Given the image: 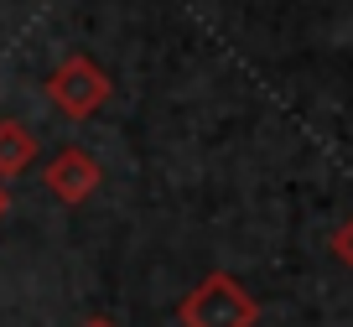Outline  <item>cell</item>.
Masks as SVG:
<instances>
[{"mask_svg":"<svg viewBox=\"0 0 353 327\" xmlns=\"http://www.w3.org/2000/svg\"><path fill=\"white\" fill-rule=\"evenodd\" d=\"M42 88H47V104H52L57 115H68V120H88V115H99V109L114 99L110 73H104V68L94 63L88 52L63 57V63L47 73Z\"/></svg>","mask_w":353,"mask_h":327,"instance_id":"7a4b0ae2","label":"cell"},{"mask_svg":"<svg viewBox=\"0 0 353 327\" xmlns=\"http://www.w3.org/2000/svg\"><path fill=\"white\" fill-rule=\"evenodd\" d=\"M42 182H47V192H52L63 208H83L88 197L99 192L104 166H99V156L83 151V146H63V151L42 166Z\"/></svg>","mask_w":353,"mask_h":327,"instance_id":"3957f363","label":"cell"},{"mask_svg":"<svg viewBox=\"0 0 353 327\" xmlns=\"http://www.w3.org/2000/svg\"><path fill=\"white\" fill-rule=\"evenodd\" d=\"M327 250H332V260H338V265H348V270H353V213L327 234Z\"/></svg>","mask_w":353,"mask_h":327,"instance_id":"5b68a950","label":"cell"},{"mask_svg":"<svg viewBox=\"0 0 353 327\" xmlns=\"http://www.w3.org/2000/svg\"><path fill=\"white\" fill-rule=\"evenodd\" d=\"M83 327H120V322H110V317H88Z\"/></svg>","mask_w":353,"mask_h":327,"instance_id":"52a82bcc","label":"cell"},{"mask_svg":"<svg viewBox=\"0 0 353 327\" xmlns=\"http://www.w3.org/2000/svg\"><path fill=\"white\" fill-rule=\"evenodd\" d=\"M32 161H37V135L21 120H0V182L21 177Z\"/></svg>","mask_w":353,"mask_h":327,"instance_id":"277c9868","label":"cell"},{"mask_svg":"<svg viewBox=\"0 0 353 327\" xmlns=\"http://www.w3.org/2000/svg\"><path fill=\"white\" fill-rule=\"evenodd\" d=\"M6 213H11V192H6V182H0V224H6Z\"/></svg>","mask_w":353,"mask_h":327,"instance_id":"8992f818","label":"cell"},{"mask_svg":"<svg viewBox=\"0 0 353 327\" xmlns=\"http://www.w3.org/2000/svg\"><path fill=\"white\" fill-rule=\"evenodd\" d=\"M176 322L182 327H254L260 322V301L229 270H208L176 301Z\"/></svg>","mask_w":353,"mask_h":327,"instance_id":"6da1fadb","label":"cell"}]
</instances>
